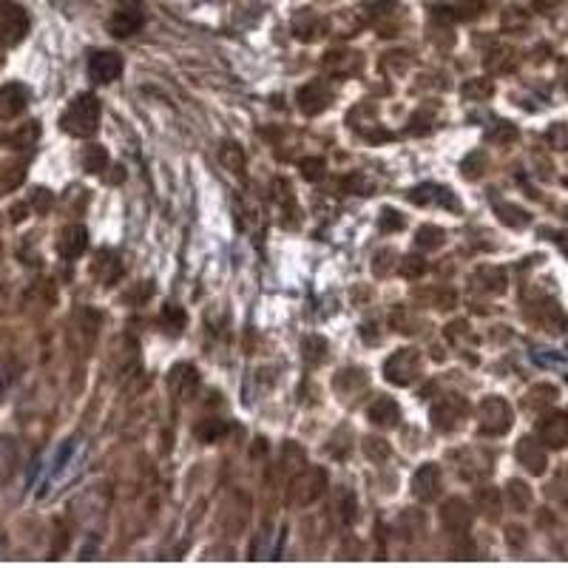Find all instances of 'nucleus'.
<instances>
[{
  "instance_id": "obj_1",
  "label": "nucleus",
  "mask_w": 568,
  "mask_h": 568,
  "mask_svg": "<svg viewBox=\"0 0 568 568\" xmlns=\"http://www.w3.org/2000/svg\"><path fill=\"white\" fill-rule=\"evenodd\" d=\"M99 119V106L94 103V99H80V103H74L72 114L66 117V128L74 134H92L94 126H97Z\"/></svg>"
}]
</instances>
